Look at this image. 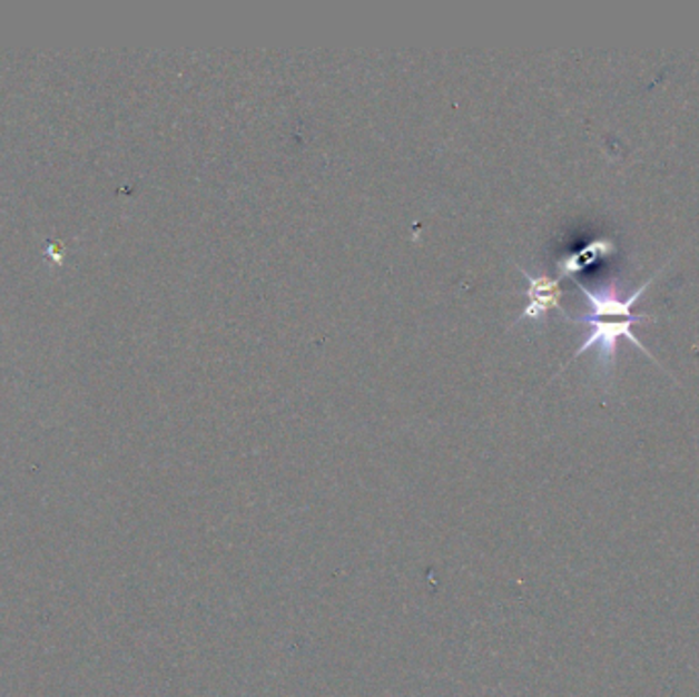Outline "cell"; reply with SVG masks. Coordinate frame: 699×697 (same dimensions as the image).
<instances>
[{
	"mask_svg": "<svg viewBox=\"0 0 699 697\" xmlns=\"http://www.w3.org/2000/svg\"><path fill=\"white\" fill-rule=\"evenodd\" d=\"M528 281V305L524 313L515 320V324H520L522 320H542L550 310H559L564 313L561 307L562 291L559 285V278H550L547 274L528 273L525 268H520Z\"/></svg>",
	"mask_w": 699,
	"mask_h": 697,
	"instance_id": "cell-2",
	"label": "cell"
},
{
	"mask_svg": "<svg viewBox=\"0 0 699 697\" xmlns=\"http://www.w3.org/2000/svg\"><path fill=\"white\" fill-rule=\"evenodd\" d=\"M654 320L652 315H642L637 313L634 317H613L610 320H603V317H591V315H583V317H569V322L573 324L588 325L589 334L583 340V344L577 348L571 361L579 359L583 352H588L591 348H598V364H600V371L603 376H610L616 366V350H618V342L620 337H626L634 348L644 352L649 356L650 361L654 362L657 366H661V362L657 361L652 356V352L647 350V346L638 340L634 334V325L638 322H650ZM662 369V366H661Z\"/></svg>",
	"mask_w": 699,
	"mask_h": 697,
	"instance_id": "cell-1",
	"label": "cell"
},
{
	"mask_svg": "<svg viewBox=\"0 0 699 697\" xmlns=\"http://www.w3.org/2000/svg\"><path fill=\"white\" fill-rule=\"evenodd\" d=\"M616 252V244H613V239L610 237H600V239H595V242H591L588 248L581 249V252H577V254H571V256H567V258H562L559 262V274L561 276H571V274L581 273L588 264L595 261L598 256H608V254H613Z\"/></svg>",
	"mask_w": 699,
	"mask_h": 697,
	"instance_id": "cell-3",
	"label": "cell"
}]
</instances>
